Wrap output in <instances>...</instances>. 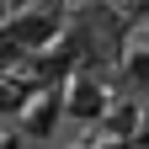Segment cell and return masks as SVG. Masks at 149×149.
I'll use <instances>...</instances> for the list:
<instances>
[{"mask_svg": "<svg viewBox=\"0 0 149 149\" xmlns=\"http://www.w3.org/2000/svg\"><path fill=\"white\" fill-rule=\"evenodd\" d=\"M0 32H6V37H11L22 53H43L48 43H59V37H64L59 11H53V6H22V11H16V16H11Z\"/></svg>", "mask_w": 149, "mask_h": 149, "instance_id": "cell-1", "label": "cell"}, {"mask_svg": "<svg viewBox=\"0 0 149 149\" xmlns=\"http://www.w3.org/2000/svg\"><path fill=\"white\" fill-rule=\"evenodd\" d=\"M59 107L69 112V117H101V112H107V91H101L96 74H69Z\"/></svg>", "mask_w": 149, "mask_h": 149, "instance_id": "cell-2", "label": "cell"}, {"mask_svg": "<svg viewBox=\"0 0 149 149\" xmlns=\"http://www.w3.org/2000/svg\"><path fill=\"white\" fill-rule=\"evenodd\" d=\"M59 112H64V107H59V91H37V96L22 101V128H27L32 139H48Z\"/></svg>", "mask_w": 149, "mask_h": 149, "instance_id": "cell-3", "label": "cell"}, {"mask_svg": "<svg viewBox=\"0 0 149 149\" xmlns=\"http://www.w3.org/2000/svg\"><path fill=\"white\" fill-rule=\"evenodd\" d=\"M101 117H107V123H101V128H107V139H123V144L133 139V117H139L133 107H107Z\"/></svg>", "mask_w": 149, "mask_h": 149, "instance_id": "cell-4", "label": "cell"}, {"mask_svg": "<svg viewBox=\"0 0 149 149\" xmlns=\"http://www.w3.org/2000/svg\"><path fill=\"white\" fill-rule=\"evenodd\" d=\"M128 85H133L139 96H149V48H133V53H128Z\"/></svg>", "mask_w": 149, "mask_h": 149, "instance_id": "cell-5", "label": "cell"}, {"mask_svg": "<svg viewBox=\"0 0 149 149\" xmlns=\"http://www.w3.org/2000/svg\"><path fill=\"white\" fill-rule=\"evenodd\" d=\"M22 101H27L22 85H16V80H0V112H22Z\"/></svg>", "mask_w": 149, "mask_h": 149, "instance_id": "cell-6", "label": "cell"}, {"mask_svg": "<svg viewBox=\"0 0 149 149\" xmlns=\"http://www.w3.org/2000/svg\"><path fill=\"white\" fill-rule=\"evenodd\" d=\"M11 22V0H0V27H6Z\"/></svg>", "mask_w": 149, "mask_h": 149, "instance_id": "cell-7", "label": "cell"}, {"mask_svg": "<svg viewBox=\"0 0 149 149\" xmlns=\"http://www.w3.org/2000/svg\"><path fill=\"white\" fill-rule=\"evenodd\" d=\"M11 6H37V0H11Z\"/></svg>", "mask_w": 149, "mask_h": 149, "instance_id": "cell-8", "label": "cell"}]
</instances>
